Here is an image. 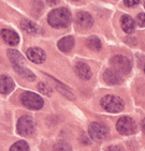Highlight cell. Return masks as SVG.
<instances>
[{"label": "cell", "instance_id": "1", "mask_svg": "<svg viewBox=\"0 0 145 151\" xmlns=\"http://www.w3.org/2000/svg\"><path fill=\"white\" fill-rule=\"evenodd\" d=\"M47 22L53 28L61 29L69 26L71 23V13L66 8H58L49 12Z\"/></svg>", "mask_w": 145, "mask_h": 151}, {"label": "cell", "instance_id": "2", "mask_svg": "<svg viewBox=\"0 0 145 151\" xmlns=\"http://www.w3.org/2000/svg\"><path fill=\"white\" fill-rule=\"evenodd\" d=\"M8 57H9L10 61H11L13 68H14L15 72L20 74V76L27 78L28 81H35L36 75L29 69L25 68L24 57L22 56V54L20 52L15 50H8Z\"/></svg>", "mask_w": 145, "mask_h": 151}, {"label": "cell", "instance_id": "3", "mask_svg": "<svg viewBox=\"0 0 145 151\" xmlns=\"http://www.w3.org/2000/svg\"><path fill=\"white\" fill-rule=\"evenodd\" d=\"M100 104H101L102 108L104 111L114 114L122 111L124 109V107H125V104H124L123 99H120L117 96H112V94L103 96L101 99Z\"/></svg>", "mask_w": 145, "mask_h": 151}, {"label": "cell", "instance_id": "4", "mask_svg": "<svg viewBox=\"0 0 145 151\" xmlns=\"http://www.w3.org/2000/svg\"><path fill=\"white\" fill-rule=\"evenodd\" d=\"M20 102L25 107L29 108V109H33V111L41 109L44 105V101L42 100V98L37 93H32L30 91L24 92L20 96Z\"/></svg>", "mask_w": 145, "mask_h": 151}, {"label": "cell", "instance_id": "5", "mask_svg": "<svg viewBox=\"0 0 145 151\" xmlns=\"http://www.w3.org/2000/svg\"><path fill=\"white\" fill-rule=\"evenodd\" d=\"M89 136L96 142H101L105 139L109 134V128L101 122H93L88 129Z\"/></svg>", "mask_w": 145, "mask_h": 151}, {"label": "cell", "instance_id": "6", "mask_svg": "<svg viewBox=\"0 0 145 151\" xmlns=\"http://www.w3.org/2000/svg\"><path fill=\"white\" fill-rule=\"evenodd\" d=\"M111 65L115 71L122 74H128L131 71V61L126 56L116 55L111 59Z\"/></svg>", "mask_w": 145, "mask_h": 151}, {"label": "cell", "instance_id": "7", "mask_svg": "<svg viewBox=\"0 0 145 151\" xmlns=\"http://www.w3.org/2000/svg\"><path fill=\"white\" fill-rule=\"evenodd\" d=\"M16 130L20 135L23 136H30L35 132V122L31 117L23 116L17 120Z\"/></svg>", "mask_w": 145, "mask_h": 151}, {"label": "cell", "instance_id": "8", "mask_svg": "<svg viewBox=\"0 0 145 151\" xmlns=\"http://www.w3.org/2000/svg\"><path fill=\"white\" fill-rule=\"evenodd\" d=\"M116 129L123 135H131L136 133V124L134 120L130 117H122L116 123Z\"/></svg>", "mask_w": 145, "mask_h": 151}, {"label": "cell", "instance_id": "9", "mask_svg": "<svg viewBox=\"0 0 145 151\" xmlns=\"http://www.w3.org/2000/svg\"><path fill=\"white\" fill-rule=\"evenodd\" d=\"M26 56L29 60L37 64L43 63L46 59L45 52L40 47H30V48H28L26 52Z\"/></svg>", "mask_w": 145, "mask_h": 151}, {"label": "cell", "instance_id": "10", "mask_svg": "<svg viewBox=\"0 0 145 151\" xmlns=\"http://www.w3.org/2000/svg\"><path fill=\"white\" fill-rule=\"evenodd\" d=\"M75 24L81 29H89L93 26L94 19L87 12H78L75 16Z\"/></svg>", "mask_w": 145, "mask_h": 151}, {"label": "cell", "instance_id": "11", "mask_svg": "<svg viewBox=\"0 0 145 151\" xmlns=\"http://www.w3.org/2000/svg\"><path fill=\"white\" fill-rule=\"evenodd\" d=\"M0 35H1L2 40L4 41L6 43H8L9 45H12V46L17 45L18 42H20V37H18V35L11 29H2L1 32H0Z\"/></svg>", "mask_w": 145, "mask_h": 151}, {"label": "cell", "instance_id": "12", "mask_svg": "<svg viewBox=\"0 0 145 151\" xmlns=\"http://www.w3.org/2000/svg\"><path fill=\"white\" fill-rule=\"evenodd\" d=\"M74 70H75L76 75L81 79L88 81L91 77V70H90V68L86 63H84V62H78L75 64Z\"/></svg>", "mask_w": 145, "mask_h": 151}, {"label": "cell", "instance_id": "13", "mask_svg": "<svg viewBox=\"0 0 145 151\" xmlns=\"http://www.w3.org/2000/svg\"><path fill=\"white\" fill-rule=\"evenodd\" d=\"M103 79H104V81L107 84L113 85V86L114 85L120 84L123 81L122 77L119 75V73L115 70H111V69H109V70H107L104 72V74H103Z\"/></svg>", "mask_w": 145, "mask_h": 151}, {"label": "cell", "instance_id": "14", "mask_svg": "<svg viewBox=\"0 0 145 151\" xmlns=\"http://www.w3.org/2000/svg\"><path fill=\"white\" fill-rule=\"evenodd\" d=\"M14 81H13V79L11 77L7 75L0 76V93H2V94L10 93L14 89Z\"/></svg>", "mask_w": 145, "mask_h": 151}, {"label": "cell", "instance_id": "15", "mask_svg": "<svg viewBox=\"0 0 145 151\" xmlns=\"http://www.w3.org/2000/svg\"><path fill=\"white\" fill-rule=\"evenodd\" d=\"M120 25H122L123 30L130 35V33H133L134 30H136V22L131 16L129 15H124L120 18Z\"/></svg>", "mask_w": 145, "mask_h": 151}, {"label": "cell", "instance_id": "16", "mask_svg": "<svg viewBox=\"0 0 145 151\" xmlns=\"http://www.w3.org/2000/svg\"><path fill=\"white\" fill-rule=\"evenodd\" d=\"M20 26L22 28V30H24L29 35H37L40 31V28H39L38 25L29 19H23L20 22Z\"/></svg>", "mask_w": 145, "mask_h": 151}, {"label": "cell", "instance_id": "17", "mask_svg": "<svg viewBox=\"0 0 145 151\" xmlns=\"http://www.w3.org/2000/svg\"><path fill=\"white\" fill-rule=\"evenodd\" d=\"M57 45H58V48L61 52H70L73 48V46H74V39L72 37H70V35L65 37V38L59 40Z\"/></svg>", "mask_w": 145, "mask_h": 151}, {"label": "cell", "instance_id": "18", "mask_svg": "<svg viewBox=\"0 0 145 151\" xmlns=\"http://www.w3.org/2000/svg\"><path fill=\"white\" fill-rule=\"evenodd\" d=\"M54 81H55L56 84H57L56 85L57 90L59 91V92H61V94H64L66 98H68V99H70V100H74V94H73V92L70 90L69 88H67L64 84H61V83L57 81L56 79H54Z\"/></svg>", "mask_w": 145, "mask_h": 151}, {"label": "cell", "instance_id": "19", "mask_svg": "<svg viewBox=\"0 0 145 151\" xmlns=\"http://www.w3.org/2000/svg\"><path fill=\"white\" fill-rule=\"evenodd\" d=\"M87 47L91 50H96V52H98V50H101L102 44L97 37H90V38L87 40Z\"/></svg>", "mask_w": 145, "mask_h": 151}, {"label": "cell", "instance_id": "20", "mask_svg": "<svg viewBox=\"0 0 145 151\" xmlns=\"http://www.w3.org/2000/svg\"><path fill=\"white\" fill-rule=\"evenodd\" d=\"M10 151H29V146L25 140H18L11 146Z\"/></svg>", "mask_w": 145, "mask_h": 151}, {"label": "cell", "instance_id": "21", "mask_svg": "<svg viewBox=\"0 0 145 151\" xmlns=\"http://www.w3.org/2000/svg\"><path fill=\"white\" fill-rule=\"evenodd\" d=\"M53 151H72V149L67 142H59L54 146Z\"/></svg>", "mask_w": 145, "mask_h": 151}, {"label": "cell", "instance_id": "22", "mask_svg": "<svg viewBox=\"0 0 145 151\" xmlns=\"http://www.w3.org/2000/svg\"><path fill=\"white\" fill-rule=\"evenodd\" d=\"M38 90L41 93H43L45 96H51L52 94V88L49 87V85L44 84V83H40L38 85Z\"/></svg>", "mask_w": 145, "mask_h": 151}, {"label": "cell", "instance_id": "23", "mask_svg": "<svg viewBox=\"0 0 145 151\" xmlns=\"http://www.w3.org/2000/svg\"><path fill=\"white\" fill-rule=\"evenodd\" d=\"M136 22V24H138V26L141 27V28H144L145 27V13H140V14H138Z\"/></svg>", "mask_w": 145, "mask_h": 151}, {"label": "cell", "instance_id": "24", "mask_svg": "<svg viewBox=\"0 0 145 151\" xmlns=\"http://www.w3.org/2000/svg\"><path fill=\"white\" fill-rule=\"evenodd\" d=\"M124 3H125V6H129V8H133L139 4L140 0H124Z\"/></svg>", "mask_w": 145, "mask_h": 151}, {"label": "cell", "instance_id": "25", "mask_svg": "<svg viewBox=\"0 0 145 151\" xmlns=\"http://www.w3.org/2000/svg\"><path fill=\"white\" fill-rule=\"evenodd\" d=\"M81 142H82V144H85V145H88V144L90 142L89 137L87 136L85 133H82V135H81Z\"/></svg>", "mask_w": 145, "mask_h": 151}, {"label": "cell", "instance_id": "26", "mask_svg": "<svg viewBox=\"0 0 145 151\" xmlns=\"http://www.w3.org/2000/svg\"><path fill=\"white\" fill-rule=\"evenodd\" d=\"M105 151H124V150L119 146H111V147H107Z\"/></svg>", "mask_w": 145, "mask_h": 151}, {"label": "cell", "instance_id": "27", "mask_svg": "<svg viewBox=\"0 0 145 151\" xmlns=\"http://www.w3.org/2000/svg\"><path fill=\"white\" fill-rule=\"evenodd\" d=\"M46 1L47 4H49V6H55V4H57L58 1L59 0H45Z\"/></svg>", "mask_w": 145, "mask_h": 151}, {"label": "cell", "instance_id": "28", "mask_svg": "<svg viewBox=\"0 0 145 151\" xmlns=\"http://www.w3.org/2000/svg\"><path fill=\"white\" fill-rule=\"evenodd\" d=\"M142 130L145 133V119H143V121H142Z\"/></svg>", "mask_w": 145, "mask_h": 151}, {"label": "cell", "instance_id": "29", "mask_svg": "<svg viewBox=\"0 0 145 151\" xmlns=\"http://www.w3.org/2000/svg\"><path fill=\"white\" fill-rule=\"evenodd\" d=\"M144 72H145V64H144Z\"/></svg>", "mask_w": 145, "mask_h": 151}, {"label": "cell", "instance_id": "30", "mask_svg": "<svg viewBox=\"0 0 145 151\" xmlns=\"http://www.w3.org/2000/svg\"><path fill=\"white\" fill-rule=\"evenodd\" d=\"M73 1H78V0H73Z\"/></svg>", "mask_w": 145, "mask_h": 151}, {"label": "cell", "instance_id": "31", "mask_svg": "<svg viewBox=\"0 0 145 151\" xmlns=\"http://www.w3.org/2000/svg\"><path fill=\"white\" fill-rule=\"evenodd\" d=\"M144 8H145V3H144Z\"/></svg>", "mask_w": 145, "mask_h": 151}]
</instances>
